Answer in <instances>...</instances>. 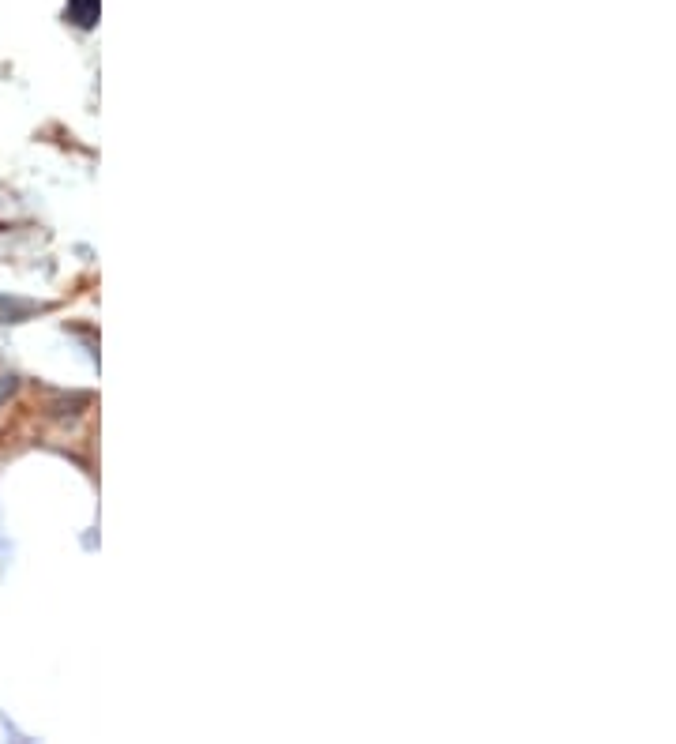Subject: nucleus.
Returning a JSON list of instances; mask_svg holds the SVG:
<instances>
[{"label": "nucleus", "mask_w": 676, "mask_h": 744, "mask_svg": "<svg viewBox=\"0 0 676 744\" xmlns=\"http://www.w3.org/2000/svg\"><path fill=\"white\" fill-rule=\"evenodd\" d=\"M12 391H16V380H12V376H0V403H4Z\"/></svg>", "instance_id": "obj_2"}, {"label": "nucleus", "mask_w": 676, "mask_h": 744, "mask_svg": "<svg viewBox=\"0 0 676 744\" xmlns=\"http://www.w3.org/2000/svg\"><path fill=\"white\" fill-rule=\"evenodd\" d=\"M98 12H102L98 0H68V19H72L76 27H94V23H98Z\"/></svg>", "instance_id": "obj_1"}]
</instances>
